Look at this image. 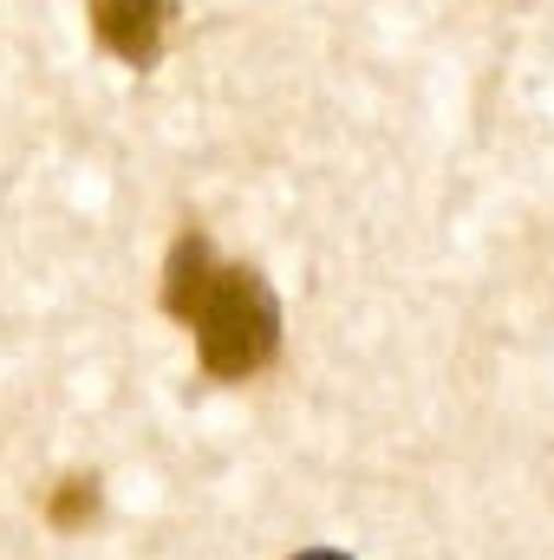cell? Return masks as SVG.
Returning <instances> with one entry per match:
<instances>
[{
    "label": "cell",
    "mask_w": 554,
    "mask_h": 560,
    "mask_svg": "<svg viewBox=\"0 0 554 560\" xmlns=\"http://www.w3.org/2000/svg\"><path fill=\"white\" fill-rule=\"evenodd\" d=\"M163 306L183 326H196V346H203L209 378H249V372L275 365L280 300L268 293V280L255 275V268H222L203 235H183L170 248Z\"/></svg>",
    "instance_id": "cell-1"
},
{
    "label": "cell",
    "mask_w": 554,
    "mask_h": 560,
    "mask_svg": "<svg viewBox=\"0 0 554 560\" xmlns=\"http://www.w3.org/2000/svg\"><path fill=\"white\" fill-rule=\"evenodd\" d=\"M92 33L105 52H118L131 72L157 66L163 52V26H170V0H85Z\"/></svg>",
    "instance_id": "cell-2"
},
{
    "label": "cell",
    "mask_w": 554,
    "mask_h": 560,
    "mask_svg": "<svg viewBox=\"0 0 554 560\" xmlns=\"http://www.w3.org/2000/svg\"><path fill=\"white\" fill-rule=\"evenodd\" d=\"M293 560H346L339 548H307V555H293Z\"/></svg>",
    "instance_id": "cell-3"
}]
</instances>
